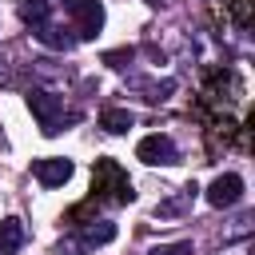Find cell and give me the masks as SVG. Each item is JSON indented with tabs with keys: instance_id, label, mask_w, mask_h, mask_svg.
Segmentation results:
<instances>
[{
	"instance_id": "6da1fadb",
	"label": "cell",
	"mask_w": 255,
	"mask_h": 255,
	"mask_svg": "<svg viewBox=\"0 0 255 255\" xmlns=\"http://www.w3.org/2000/svg\"><path fill=\"white\" fill-rule=\"evenodd\" d=\"M92 199H112V203H131L135 191H131V179L124 175V167L116 159H96V171H92Z\"/></svg>"
},
{
	"instance_id": "7a4b0ae2",
	"label": "cell",
	"mask_w": 255,
	"mask_h": 255,
	"mask_svg": "<svg viewBox=\"0 0 255 255\" xmlns=\"http://www.w3.org/2000/svg\"><path fill=\"white\" fill-rule=\"evenodd\" d=\"M64 12L72 20L76 40H96L104 28V4L100 0H64Z\"/></svg>"
},
{
	"instance_id": "3957f363",
	"label": "cell",
	"mask_w": 255,
	"mask_h": 255,
	"mask_svg": "<svg viewBox=\"0 0 255 255\" xmlns=\"http://www.w3.org/2000/svg\"><path fill=\"white\" fill-rule=\"evenodd\" d=\"M28 108H32V116H36V124H40L44 135H56L64 128V100L60 96L36 88V92H28Z\"/></svg>"
},
{
	"instance_id": "277c9868",
	"label": "cell",
	"mask_w": 255,
	"mask_h": 255,
	"mask_svg": "<svg viewBox=\"0 0 255 255\" xmlns=\"http://www.w3.org/2000/svg\"><path fill=\"white\" fill-rule=\"evenodd\" d=\"M112 239H116V223H112V219H92V223L80 227L76 239H64V243H60V255H64V251H68V255H80V251L104 247V243H112Z\"/></svg>"
},
{
	"instance_id": "5b68a950",
	"label": "cell",
	"mask_w": 255,
	"mask_h": 255,
	"mask_svg": "<svg viewBox=\"0 0 255 255\" xmlns=\"http://www.w3.org/2000/svg\"><path fill=\"white\" fill-rule=\"evenodd\" d=\"M135 155L143 159V163H151V167H171V163H179V147H175V139L171 135H143L139 143H135Z\"/></svg>"
},
{
	"instance_id": "8992f818",
	"label": "cell",
	"mask_w": 255,
	"mask_h": 255,
	"mask_svg": "<svg viewBox=\"0 0 255 255\" xmlns=\"http://www.w3.org/2000/svg\"><path fill=\"white\" fill-rule=\"evenodd\" d=\"M239 199H243V179L235 171H223V175L211 179V187H207V203L211 207H235Z\"/></svg>"
},
{
	"instance_id": "52a82bcc",
	"label": "cell",
	"mask_w": 255,
	"mask_h": 255,
	"mask_svg": "<svg viewBox=\"0 0 255 255\" xmlns=\"http://www.w3.org/2000/svg\"><path fill=\"white\" fill-rule=\"evenodd\" d=\"M32 175H36L44 187H64V183L72 179V159H64V155L36 159V163H32Z\"/></svg>"
},
{
	"instance_id": "ba28073f",
	"label": "cell",
	"mask_w": 255,
	"mask_h": 255,
	"mask_svg": "<svg viewBox=\"0 0 255 255\" xmlns=\"http://www.w3.org/2000/svg\"><path fill=\"white\" fill-rule=\"evenodd\" d=\"M36 32V40L40 44H48V48H56V52H72L76 48V36H72V28H60V24H52V20H44L40 28H32Z\"/></svg>"
},
{
	"instance_id": "9c48e42d",
	"label": "cell",
	"mask_w": 255,
	"mask_h": 255,
	"mask_svg": "<svg viewBox=\"0 0 255 255\" xmlns=\"http://www.w3.org/2000/svg\"><path fill=\"white\" fill-rule=\"evenodd\" d=\"M20 247H24V223L16 215H8L0 223V255H16Z\"/></svg>"
},
{
	"instance_id": "30bf717a",
	"label": "cell",
	"mask_w": 255,
	"mask_h": 255,
	"mask_svg": "<svg viewBox=\"0 0 255 255\" xmlns=\"http://www.w3.org/2000/svg\"><path fill=\"white\" fill-rule=\"evenodd\" d=\"M131 124H135V116H131L128 108H108V112L100 116V128H104V131H112V135H124Z\"/></svg>"
},
{
	"instance_id": "8fae6325",
	"label": "cell",
	"mask_w": 255,
	"mask_h": 255,
	"mask_svg": "<svg viewBox=\"0 0 255 255\" xmlns=\"http://www.w3.org/2000/svg\"><path fill=\"white\" fill-rule=\"evenodd\" d=\"M20 16H24V24L40 28V24L48 20V4H44V0H24V4H20Z\"/></svg>"
},
{
	"instance_id": "7c38bea8",
	"label": "cell",
	"mask_w": 255,
	"mask_h": 255,
	"mask_svg": "<svg viewBox=\"0 0 255 255\" xmlns=\"http://www.w3.org/2000/svg\"><path fill=\"white\" fill-rule=\"evenodd\" d=\"M195 191H199V187H195V183H187V187H183V191H179L175 199H167V203H163V207H159L155 215H179V211H183V207H187V203L195 199Z\"/></svg>"
},
{
	"instance_id": "4fadbf2b",
	"label": "cell",
	"mask_w": 255,
	"mask_h": 255,
	"mask_svg": "<svg viewBox=\"0 0 255 255\" xmlns=\"http://www.w3.org/2000/svg\"><path fill=\"white\" fill-rule=\"evenodd\" d=\"M143 100H151V104H163L171 92H175V80H159V84H143Z\"/></svg>"
},
{
	"instance_id": "5bb4252c",
	"label": "cell",
	"mask_w": 255,
	"mask_h": 255,
	"mask_svg": "<svg viewBox=\"0 0 255 255\" xmlns=\"http://www.w3.org/2000/svg\"><path fill=\"white\" fill-rule=\"evenodd\" d=\"M147 255H191V239H179V243H163V247H151Z\"/></svg>"
},
{
	"instance_id": "9a60e30c",
	"label": "cell",
	"mask_w": 255,
	"mask_h": 255,
	"mask_svg": "<svg viewBox=\"0 0 255 255\" xmlns=\"http://www.w3.org/2000/svg\"><path fill=\"white\" fill-rule=\"evenodd\" d=\"M227 8H231V16H235L243 28L251 24V0H227Z\"/></svg>"
},
{
	"instance_id": "2e32d148",
	"label": "cell",
	"mask_w": 255,
	"mask_h": 255,
	"mask_svg": "<svg viewBox=\"0 0 255 255\" xmlns=\"http://www.w3.org/2000/svg\"><path fill=\"white\" fill-rule=\"evenodd\" d=\"M104 60H108L112 68H124V60H131V48H120V52H108Z\"/></svg>"
}]
</instances>
